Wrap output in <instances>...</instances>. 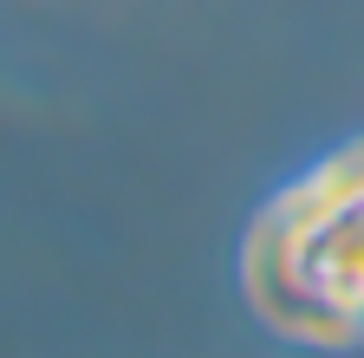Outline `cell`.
Returning <instances> with one entry per match:
<instances>
[{
	"label": "cell",
	"mask_w": 364,
	"mask_h": 358,
	"mask_svg": "<svg viewBox=\"0 0 364 358\" xmlns=\"http://www.w3.org/2000/svg\"><path fill=\"white\" fill-rule=\"evenodd\" d=\"M247 287L267 326L293 339H364V144L267 209L247 241Z\"/></svg>",
	"instance_id": "6da1fadb"
}]
</instances>
